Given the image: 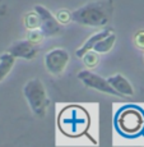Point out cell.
Here are the masks:
<instances>
[{"mask_svg":"<svg viewBox=\"0 0 144 147\" xmlns=\"http://www.w3.org/2000/svg\"><path fill=\"white\" fill-rule=\"evenodd\" d=\"M112 12L114 7L111 0L87 3L86 5L78 8L72 13V21L82 26L101 27L107 24Z\"/></svg>","mask_w":144,"mask_h":147,"instance_id":"1","label":"cell"},{"mask_svg":"<svg viewBox=\"0 0 144 147\" xmlns=\"http://www.w3.org/2000/svg\"><path fill=\"white\" fill-rule=\"evenodd\" d=\"M89 115L84 107L79 105L65 106L58 117V125L61 133L68 137H79L89 127Z\"/></svg>","mask_w":144,"mask_h":147,"instance_id":"2","label":"cell"},{"mask_svg":"<svg viewBox=\"0 0 144 147\" xmlns=\"http://www.w3.org/2000/svg\"><path fill=\"white\" fill-rule=\"evenodd\" d=\"M23 94L33 114L38 118H44L46 115L47 106L50 105V100L47 97L44 83L38 78L28 81L23 88Z\"/></svg>","mask_w":144,"mask_h":147,"instance_id":"3","label":"cell"},{"mask_svg":"<svg viewBox=\"0 0 144 147\" xmlns=\"http://www.w3.org/2000/svg\"><path fill=\"white\" fill-rule=\"evenodd\" d=\"M117 123L125 134H137L143 128V115L135 107H128L119 115Z\"/></svg>","mask_w":144,"mask_h":147,"instance_id":"4","label":"cell"},{"mask_svg":"<svg viewBox=\"0 0 144 147\" xmlns=\"http://www.w3.org/2000/svg\"><path fill=\"white\" fill-rule=\"evenodd\" d=\"M78 78L83 82L84 86L89 87V88H94V90H97V91L106 92V94H110L112 96H117V97L123 96L110 84L109 81L105 80L103 77H101V76L91 72V70H80V72L78 73Z\"/></svg>","mask_w":144,"mask_h":147,"instance_id":"5","label":"cell"},{"mask_svg":"<svg viewBox=\"0 0 144 147\" xmlns=\"http://www.w3.org/2000/svg\"><path fill=\"white\" fill-rule=\"evenodd\" d=\"M69 61V54L65 49H52L45 55V65L54 76H60Z\"/></svg>","mask_w":144,"mask_h":147,"instance_id":"6","label":"cell"},{"mask_svg":"<svg viewBox=\"0 0 144 147\" xmlns=\"http://www.w3.org/2000/svg\"><path fill=\"white\" fill-rule=\"evenodd\" d=\"M35 10L38 13L41 19V30L45 33V36H58L63 31L61 22L58 21L55 17L50 13L49 9H46L42 5H35Z\"/></svg>","mask_w":144,"mask_h":147,"instance_id":"7","label":"cell"},{"mask_svg":"<svg viewBox=\"0 0 144 147\" xmlns=\"http://www.w3.org/2000/svg\"><path fill=\"white\" fill-rule=\"evenodd\" d=\"M40 51V47L36 42L31 40H21L17 41L9 47L8 53H10L14 58H21V59H35Z\"/></svg>","mask_w":144,"mask_h":147,"instance_id":"8","label":"cell"},{"mask_svg":"<svg viewBox=\"0 0 144 147\" xmlns=\"http://www.w3.org/2000/svg\"><path fill=\"white\" fill-rule=\"evenodd\" d=\"M107 81L110 82V84L116 90L119 94H121L124 96H133L134 95V90H133L131 83L126 80L124 76H121V74L111 76L110 78H107Z\"/></svg>","mask_w":144,"mask_h":147,"instance_id":"9","label":"cell"},{"mask_svg":"<svg viewBox=\"0 0 144 147\" xmlns=\"http://www.w3.org/2000/svg\"><path fill=\"white\" fill-rule=\"evenodd\" d=\"M114 32V30H111V28H105V30L100 31V32L94 33V35H92L91 37L88 38L86 42H84L83 45H82L80 49L77 50V56L78 58H83V55L86 54L87 51H89V50H93V47H94V45L97 44L98 41H101L103 37H106V36H109L110 33Z\"/></svg>","mask_w":144,"mask_h":147,"instance_id":"10","label":"cell"},{"mask_svg":"<svg viewBox=\"0 0 144 147\" xmlns=\"http://www.w3.org/2000/svg\"><path fill=\"white\" fill-rule=\"evenodd\" d=\"M15 58L10 53H5L0 56V82L4 80L14 65Z\"/></svg>","mask_w":144,"mask_h":147,"instance_id":"11","label":"cell"},{"mask_svg":"<svg viewBox=\"0 0 144 147\" xmlns=\"http://www.w3.org/2000/svg\"><path fill=\"white\" fill-rule=\"evenodd\" d=\"M115 41H116V35H115V33L112 32V33H110L109 36L103 37L101 41H98L97 44L94 45L93 50H94L96 53H100V54L107 53V51H110V50H111L112 47H114Z\"/></svg>","mask_w":144,"mask_h":147,"instance_id":"12","label":"cell"},{"mask_svg":"<svg viewBox=\"0 0 144 147\" xmlns=\"http://www.w3.org/2000/svg\"><path fill=\"white\" fill-rule=\"evenodd\" d=\"M26 24L29 30L41 28V19H40V16L36 10L33 13H28V16L26 17Z\"/></svg>","mask_w":144,"mask_h":147,"instance_id":"13","label":"cell"},{"mask_svg":"<svg viewBox=\"0 0 144 147\" xmlns=\"http://www.w3.org/2000/svg\"><path fill=\"white\" fill-rule=\"evenodd\" d=\"M83 61H84V64H86L87 67H89V68L96 67L97 65V63H98L97 53H96L94 50H89V51H87L83 55Z\"/></svg>","mask_w":144,"mask_h":147,"instance_id":"14","label":"cell"},{"mask_svg":"<svg viewBox=\"0 0 144 147\" xmlns=\"http://www.w3.org/2000/svg\"><path fill=\"white\" fill-rule=\"evenodd\" d=\"M45 33L42 32V30H40V28H35V30H29V38L28 40L36 42V44H38L40 41L42 40V37H44Z\"/></svg>","mask_w":144,"mask_h":147,"instance_id":"15","label":"cell"},{"mask_svg":"<svg viewBox=\"0 0 144 147\" xmlns=\"http://www.w3.org/2000/svg\"><path fill=\"white\" fill-rule=\"evenodd\" d=\"M59 19H60L61 23H66V22L72 21V13H68L65 10L59 12Z\"/></svg>","mask_w":144,"mask_h":147,"instance_id":"16","label":"cell"},{"mask_svg":"<svg viewBox=\"0 0 144 147\" xmlns=\"http://www.w3.org/2000/svg\"><path fill=\"white\" fill-rule=\"evenodd\" d=\"M135 42H137L138 47L140 49H144V32H139L135 37Z\"/></svg>","mask_w":144,"mask_h":147,"instance_id":"17","label":"cell"}]
</instances>
